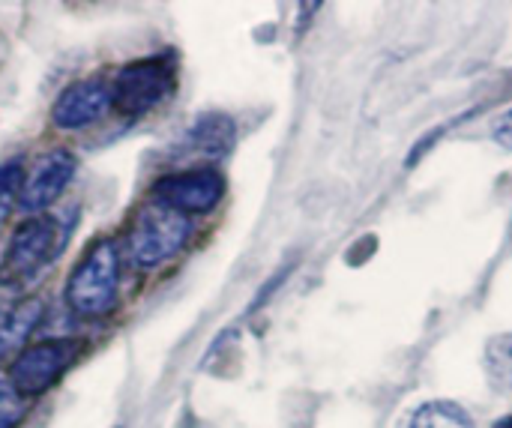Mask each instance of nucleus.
<instances>
[{"instance_id":"nucleus-1","label":"nucleus","mask_w":512,"mask_h":428,"mask_svg":"<svg viewBox=\"0 0 512 428\" xmlns=\"http://www.w3.org/2000/svg\"><path fill=\"white\" fill-rule=\"evenodd\" d=\"M63 300L78 318L96 321L120 306V249L114 237L93 240L69 270Z\"/></svg>"},{"instance_id":"nucleus-2","label":"nucleus","mask_w":512,"mask_h":428,"mask_svg":"<svg viewBox=\"0 0 512 428\" xmlns=\"http://www.w3.org/2000/svg\"><path fill=\"white\" fill-rule=\"evenodd\" d=\"M192 231L195 228L189 216L159 201H150L126 225L123 249L135 270H159L162 264H168L186 249Z\"/></svg>"},{"instance_id":"nucleus-3","label":"nucleus","mask_w":512,"mask_h":428,"mask_svg":"<svg viewBox=\"0 0 512 428\" xmlns=\"http://www.w3.org/2000/svg\"><path fill=\"white\" fill-rule=\"evenodd\" d=\"M66 237H69V228L63 225L60 216L42 213V216L24 219L6 243L0 279L9 285H21L33 279L66 249Z\"/></svg>"},{"instance_id":"nucleus-4","label":"nucleus","mask_w":512,"mask_h":428,"mask_svg":"<svg viewBox=\"0 0 512 428\" xmlns=\"http://www.w3.org/2000/svg\"><path fill=\"white\" fill-rule=\"evenodd\" d=\"M81 351H84V342L69 339V336L66 339H48V342L33 345V348H24L21 354H15L6 381L27 402L39 399L69 372V366L78 360Z\"/></svg>"},{"instance_id":"nucleus-5","label":"nucleus","mask_w":512,"mask_h":428,"mask_svg":"<svg viewBox=\"0 0 512 428\" xmlns=\"http://www.w3.org/2000/svg\"><path fill=\"white\" fill-rule=\"evenodd\" d=\"M174 90V66L165 57L126 63L111 84L114 108L126 117H144L162 105Z\"/></svg>"},{"instance_id":"nucleus-6","label":"nucleus","mask_w":512,"mask_h":428,"mask_svg":"<svg viewBox=\"0 0 512 428\" xmlns=\"http://www.w3.org/2000/svg\"><path fill=\"white\" fill-rule=\"evenodd\" d=\"M225 198V177L216 168H189L153 183V201L183 213V216H204L219 207Z\"/></svg>"},{"instance_id":"nucleus-7","label":"nucleus","mask_w":512,"mask_h":428,"mask_svg":"<svg viewBox=\"0 0 512 428\" xmlns=\"http://www.w3.org/2000/svg\"><path fill=\"white\" fill-rule=\"evenodd\" d=\"M75 156L63 147L39 156V162L30 168V174H24V186L18 195V210L27 216H42L48 213V207L57 204V198L69 189L72 177H75Z\"/></svg>"},{"instance_id":"nucleus-8","label":"nucleus","mask_w":512,"mask_h":428,"mask_svg":"<svg viewBox=\"0 0 512 428\" xmlns=\"http://www.w3.org/2000/svg\"><path fill=\"white\" fill-rule=\"evenodd\" d=\"M111 108H114L111 84H105L99 78H84V81L69 84L54 99L48 117H51V126L54 129L78 132V129H87V126L99 123Z\"/></svg>"},{"instance_id":"nucleus-9","label":"nucleus","mask_w":512,"mask_h":428,"mask_svg":"<svg viewBox=\"0 0 512 428\" xmlns=\"http://www.w3.org/2000/svg\"><path fill=\"white\" fill-rule=\"evenodd\" d=\"M237 126L228 114H207L189 129V147H195L204 156H225L234 147Z\"/></svg>"},{"instance_id":"nucleus-10","label":"nucleus","mask_w":512,"mask_h":428,"mask_svg":"<svg viewBox=\"0 0 512 428\" xmlns=\"http://www.w3.org/2000/svg\"><path fill=\"white\" fill-rule=\"evenodd\" d=\"M42 321V303L39 300H24L18 303L6 321H0V360L12 351H24L27 336L36 330V324Z\"/></svg>"},{"instance_id":"nucleus-11","label":"nucleus","mask_w":512,"mask_h":428,"mask_svg":"<svg viewBox=\"0 0 512 428\" xmlns=\"http://www.w3.org/2000/svg\"><path fill=\"white\" fill-rule=\"evenodd\" d=\"M408 428H474L471 414L456 402H429L423 405Z\"/></svg>"},{"instance_id":"nucleus-12","label":"nucleus","mask_w":512,"mask_h":428,"mask_svg":"<svg viewBox=\"0 0 512 428\" xmlns=\"http://www.w3.org/2000/svg\"><path fill=\"white\" fill-rule=\"evenodd\" d=\"M486 372L495 387L512 390V333L495 336L486 345Z\"/></svg>"},{"instance_id":"nucleus-13","label":"nucleus","mask_w":512,"mask_h":428,"mask_svg":"<svg viewBox=\"0 0 512 428\" xmlns=\"http://www.w3.org/2000/svg\"><path fill=\"white\" fill-rule=\"evenodd\" d=\"M21 186H24V165L21 162L0 165V225L6 222V216L18 204Z\"/></svg>"},{"instance_id":"nucleus-14","label":"nucleus","mask_w":512,"mask_h":428,"mask_svg":"<svg viewBox=\"0 0 512 428\" xmlns=\"http://www.w3.org/2000/svg\"><path fill=\"white\" fill-rule=\"evenodd\" d=\"M27 408H30V402L24 396H18L6 378H0V428L21 426L27 417Z\"/></svg>"},{"instance_id":"nucleus-15","label":"nucleus","mask_w":512,"mask_h":428,"mask_svg":"<svg viewBox=\"0 0 512 428\" xmlns=\"http://www.w3.org/2000/svg\"><path fill=\"white\" fill-rule=\"evenodd\" d=\"M492 138H495L501 147L512 150V108L495 117V123H492Z\"/></svg>"},{"instance_id":"nucleus-16","label":"nucleus","mask_w":512,"mask_h":428,"mask_svg":"<svg viewBox=\"0 0 512 428\" xmlns=\"http://www.w3.org/2000/svg\"><path fill=\"white\" fill-rule=\"evenodd\" d=\"M15 306H18V285H9L0 279V321H6Z\"/></svg>"},{"instance_id":"nucleus-17","label":"nucleus","mask_w":512,"mask_h":428,"mask_svg":"<svg viewBox=\"0 0 512 428\" xmlns=\"http://www.w3.org/2000/svg\"><path fill=\"white\" fill-rule=\"evenodd\" d=\"M495 428H512V417H504V420H498Z\"/></svg>"},{"instance_id":"nucleus-18","label":"nucleus","mask_w":512,"mask_h":428,"mask_svg":"<svg viewBox=\"0 0 512 428\" xmlns=\"http://www.w3.org/2000/svg\"><path fill=\"white\" fill-rule=\"evenodd\" d=\"M0 57H3V45H0Z\"/></svg>"}]
</instances>
